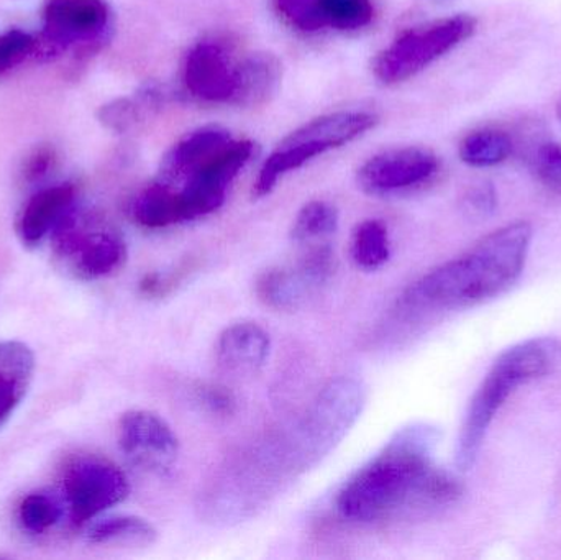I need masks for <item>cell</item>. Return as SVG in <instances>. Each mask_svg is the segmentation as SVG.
Returning a JSON list of instances; mask_svg holds the SVG:
<instances>
[{
    "mask_svg": "<svg viewBox=\"0 0 561 560\" xmlns=\"http://www.w3.org/2000/svg\"><path fill=\"white\" fill-rule=\"evenodd\" d=\"M437 433L424 424L399 431L336 495V512L353 523H375L409 510L438 508L460 496V483L434 466Z\"/></svg>",
    "mask_w": 561,
    "mask_h": 560,
    "instance_id": "cell-1",
    "label": "cell"
},
{
    "mask_svg": "<svg viewBox=\"0 0 561 560\" xmlns=\"http://www.w3.org/2000/svg\"><path fill=\"white\" fill-rule=\"evenodd\" d=\"M533 227L514 222L494 230L463 255L412 283L399 299L409 318L463 311L506 293L523 275Z\"/></svg>",
    "mask_w": 561,
    "mask_h": 560,
    "instance_id": "cell-2",
    "label": "cell"
},
{
    "mask_svg": "<svg viewBox=\"0 0 561 560\" xmlns=\"http://www.w3.org/2000/svg\"><path fill=\"white\" fill-rule=\"evenodd\" d=\"M561 368V341L553 338L520 342L497 357L483 384L471 398L457 444V467L468 470L477 462L488 430L511 395L537 378Z\"/></svg>",
    "mask_w": 561,
    "mask_h": 560,
    "instance_id": "cell-3",
    "label": "cell"
},
{
    "mask_svg": "<svg viewBox=\"0 0 561 560\" xmlns=\"http://www.w3.org/2000/svg\"><path fill=\"white\" fill-rule=\"evenodd\" d=\"M378 117L369 112L343 111L313 118L287 135L263 163L253 186V196L263 197L275 190L279 178L306 164L319 155L343 147L371 130Z\"/></svg>",
    "mask_w": 561,
    "mask_h": 560,
    "instance_id": "cell-4",
    "label": "cell"
},
{
    "mask_svg": "<svg viewBox=\"0 0 561 560\" xmlns=\"http://www.w3.org/2000/svg\"><path fill=\"white\" fill-rule=\"evenodd\" d=\"M474 32L477 20L465 13L405 30L376 56L373 72L382 84L408 81L457 48Z\"/></svg>",
    "mask_w": 561,
    "mask_h": 560,
    "instance_id": "cell-5",
    "label": "cell"
},
{
    "mask_svg": "<svg viewBox=\"0 0 561 560\" xmlns=\"http://www.w3.org/2000/svg\"><path fill=\"white\" fill-rule=\"evenodd\" d=\"M53 233L56 260L76 278H104L127 260V245L117 230L72 207Z\"/></svg>",
    "mask_w": 561,
    "mask_h": 560,
    "instance_id": "cell-6",
    "label": "cell"
},
{
    "mask_svg": "<svg viewBox=\"0 0 561 560\" xmlns=\"http://www.w3.org/2000/svg\"><path fill=\"white\" fill-rule=\"evenodd\" d=\"M365 407V388L355 378L330 381L297 430L302 466L317 462L345 437Z\"/></svg>",
    "mask_w": 561,
    "mask_h": 560,
    "instance_id": "cell-7",
    "label": "cell"
},
{
    "mask_svg": "<svg viewBox=\"0 0 561 560\" xmlns=\"http://www.w3.org/2000/svg\"><path fill=\"white\" fill-rule=\"evenodd\" d=\"M255 153V144L236 140L194 170L180 186L173 187L180 197L184 222L216 213L226 203L227 190Z\"/></svg>",
    "mask_w": 561,
    "mask_h": 560,
    "instance_id": "cell-8",
    "label": "cell"
},
{
    "mask_svg": "<svg viewBox=\"0 0 561 560\" xmlns=\"http://www.w3.org/2000/svg\"><path fill=\"white\" fill-rule=\"evenodd\" d=\"M127 477L118 467L99 457L78 460L66 473V505L72 522L89 523L127 499Z\"/></svg>",
    "mask_w": 561,
    "mask_h": 560,
    "instance_id": "cell-9",
    "label": "cell"
},
{
    "mask_svg": "<svg viewBox=\"0 0 561 560\" xmlns=\"http://www.w3.org/2000/svg\"><path fill=\"white\" fill-rule=\"evenodd\" d=\"M118 446L131 466L158 477L173 472L180 456L176 434L151 411H128L121 418Z\"/></svg>",
    "mask_w": 561,
    "mask_h": 560,
    "instance_id": "cell-10",
    "label": "cell"
},
{
    "mask_svg": "<svg viewBox=\"0 0 561 560\" xmlns=\"http://www.w3.org/2000/svg\"><path fill=\"white\" fill-rule=\"evenodd\" d=\"M438 158L425 148H399L369 158L358 170V184L371 196H391L435 176Z\"/></svg>",
    "mask_w": 561,
    "mask_h": 560,
    "instance_id": "cell-11",
    "label": "cell"
},
{
    "mask_svg": "<svg viewBox=\"0 0 561 560\" xmlns=\"http://www.w3.org/2000/svg\"><path fill=\"white\" fill-rule=\"evenodd\" d=\"M108 9L102 0H49L45 9V43L62 48L94 42L107 28Z\"/></svg>",
    "mask_w": 561,
    "mask_h": 560,
    "instance_id": "cell-12",
    "label": "cell"
},
{
    "mask_svg": "<svg viewBox=\"0 0 561 560\" xmlns=\"http://www.w3.org/2000/svg\"><path fill=\"white\" fill-rule=\"evenodd\" d=\"M236 66L219 43H197L190 49L184 61V84L191 95L199 101L232 102L236 94Z\"/></svg>",
    "mask_w": 561,
    "mask_h": 560,
    "instance_id": "cell-13",
    "label": "cell"
},
{
    "mask_svg": "<svg viewBox=\"0 0 561 560\" xmlns=\"http://www.w3.org/2000/svg\"><path fill=\"white\" fill-rule=\"evenodd\" d=\"M373 15L371 0H290V20L302 33L325 28L352 32L369 25Z\"/></svg>",
    "mask_w": 561,
    "mask_h": 560,
    "instance_id": "cell-14",
    "label": "cell"
},
{
    "mask_svg": "<svg viewBox=\"0 0 561 560\" xmlns=\"http://www.w3.org/2000/svg\"><path fill=\"white\" fill-rule=\"evenodd\" d=\"M217 362L227 374L250 377L259 374L272 354V339L256 322L229 325L217 341Z\"/></svg>",
    "mask_w": 561,
    "mask_h": 560,
    "instance_id": "cell-15",
    "label": "cell"
},
{
    "mask_svg": "<svg viewBox=\"0 0 561 560\" xmlns=\"http://www.w3.org/2000/svg\"><path fill=\"white\" fill-rule=\"evenodd\" d=\"M232 141L230 132L220 125H206L191 132L164 155L158 181L171 187L180 186L194 170Z\"/></svg>",
    "mask_w": 561,
    "mask_h": 560,
    "instance_id": "cell-16",
    "label": "cell"
},
{
    "mask_svg": "<svg viewBox=\"0 0 561 560\" xmlns=\"http://www.w3.org/2000/svg\"><path fill=\"white\" fill-rule=\"evenodd\" d=\"M72 201H75V187L69 184L46 187L36 193L26 203L19 220V236L22 242L28 247L42 242L71 209Z\"/></svg>",
    "mask_w": 561,
    "mask_h": 560,
    "instance_id": "cell-17",
    "label": "cell"
},
{
    "mask_svg": "<svg viewBox=\"0 0 561 560\" xmlns=\"http://www.w3.org/2000/svg\"><path fill=\"white\" fill-rule=\"evenodd\" d=\"M280 62L272 53H253L236 66V94L230 104L259 107L278 92Z\"/></svg>",
    "mask_w": 561,
    "mask_h": 560,
    "instance_id": "cell-18",
    "label": "cell"
},
{
    "mask_svg": "<svg viewBox=\"0 0 561 560\" xmlns=\"http://www.w3.org/2000/svg\"><path fill=\"white\" fill-rule=\"evenodd\" d=\"M35 357L22 342H0V424L12 416L32 384Z\"/></svg>",
    "mask_w": 561,
    "mask_h": 560,
    "instance_id": "cell-19",
    "label": "cell"
},
{
    "mask_svg": "<svg viewBox=\"0 0 561 560\" xmlns=\"http://www.w3.org/2000/svg\"><path fill=\"white\" fill-rule=\"evenodd\" d=\"M320 286L322 285L310 276L306 266L297 262L296 266H279L263 273L256 283V293L270 308L293 311Z\"/></svg>",
    "mask_w": 561,
    "mask_h": 560,
    "instance_id": "cell-20",
    "label": "cell"
},
{
    "mask_svg": "<svg viewBox=\"0 0 561 560\" xmlns=\"http://www.w3.org/2000/svg\"><path fill=\"white\" fill-rule=\"evenodd\" d=\"M89 542L99 546H124V548H137V546H150L157 541V529L147 519L138 516L117 515L95 518L89 526Z\"/></svg>",
    "mask_w": 561,
    "mask_h": 560,
    "instance_id": "cell-21",
    "label": "cell"
},
{
    "mask_svg": "<svg viewBox=\"0 0 561 560\" xmlns=\"http://www.w3.org/2000/svg\"><path fill=\"white\" fill-rule=\"evenodd\" d=\"M131 214L147 229H164L184 222L176 191L158 180L135 197Z\"/></svg>",
    "mask_w": 561,
    "mask_h": 560,
    "instance_id": "cell-22",
    "label": "cell"
},
{
    "mask_svg": "<svg viewBox=\"0 0 561 560\" xmlns=\"http://www.w3.org/2000/svg\"><path fill=\"white\" fill-rule=\"evenodd\" d=\"M514 145L506 132L480 128L471 132L460 144V158L473 168H490L504 163L513 153Z\"/></svg>",
    "mask_w": 561,
    "mask_h": 560,
    "instance_id": "cell-23",
    "label": "cell"
},
{
    "mask_svg": "<svg viewBox=\"0 0 561 560\" xmlns=\"http://www.w3.org/2000/svg\"><path fill=\"white\" fill-rule=\"evenodd\" d=\"M350 255L358 268L378 270L389 262L391 242L385 224L376 219L363 220L353 230Z\"/></svg>",
    "mask_w": 561,
    "mask_h": 560,
    "instance_id": "cell-24",
    "label": "cell"
},
{
    "mask_svg": "<svg viewBox=\"0 0 561 560\" xmlns=\"http://www.w3.org/2000/svg\"><path fill=\"white\" fill-rule=\"evenodd\" d=\"M339 210L325 201H310L297 213L290 239L297 245H319L339 229Z\"/></svg>",
    "mask_w": 561,
    "mask_h": 560,
    "instance_id": "cell-25",
    "label": "cell"
},
{
    "mask_svg": "<svg viewBox=\"0 0 561 560\" xmlns=\"http://www.w3.org/2000/svg\"><path fill=\"white\" fill-rule=\"evenodd\" d=\"M61 505L56 502L53 496L45 493H32V495L23 499L19 508V519L26 532L45 533L46 529L53 528L61 518Z\"/></svg>",
    "mask_w": 561,
    "mask_h": 560,
    "instance_id": "cell-26",
    "label": "cell"
},
{
    "mask_svg": "<svg viewBox=\"0 0 561 560\" xmlns=\"http://www.w3.org/2000/svg\"><path fill=\"white\" fill-rule=\"evenodd\" d=\"M137 98H121L102 105L98 112L99 122L115 134L131 130L147 115Z\"/></svg>",
    "mask_w": 561,
    "mask_h": 560,
    "instance_id": "cell-27",
    "label": "cell"
},
{
    "mask_svg": "<svg viewBox=\"0 0 561 560\" xmlns=\"http://www.w3.org/2000/svg\"><path fill=\"white\" fill-rule=\"evenodd\" d=\"M533 171L543 186L561 194V145L556 141L539 145L533 157Z\"/></svg>",
    "mask_w": 561,
    "mask_h": 560,
    "instance_id": "cell-28",
    "label": "cell"
},
{
    "mask_svg": "<svg viewBox=\"0 0 561 560\" xmlns=\"http://www.w3.org/2000/svg\"><path fill=\"white\" fill-rule=\"evenodd\" d=\"M36 42L28 33L10 30L0 36V72L20 65L35 49Z\"/></svg>",
    "mask_w": 561,
    "mask_h": 560,
    "instance_id": "cell-29",
    "label": "cell"
},
{
    "mask_svg": "<svg viewBox=\"0 0 561 560\" xmlns=\"http://www.w3.org/2000/svg\"><path fill=\"white\" fill-rule=\"evenodd\" d=\"M201 397H203V403L217 414L232 413L233 404H236L232 395L219 387L203 388Z\"/></svg>",
    "mask_w": 561,
    "mask_h": 560,
    "instance_id": "cell-30",
    "label": "cell"
},
{
    "mask_svg": "<svg viewBox=\"0 0 561 560\" xmlns=\"http://www.w3.org/2000/svg\"><path fill=\"white\" fill-rule=\"evenodd\" d=\"M53 163V151L49 148H39L35 153L30 157L28 163L25 168V176L30 181L38 180L46 171L49 170Z\"/></svg>",
    "mask_w": 561,
    "mask_h": 560,
    "instance_id": "cell-31",
    "label": "cell"
},
{
    "mask_svg": "<svg viewBox=\"0 0 561 560\" xmlns=\"http://www.w3.org/2000/svg\"><path fill=\"white\" fill-rule=\"evenodd\" d=\"M470 206L477 210L478 214L493 213L496 207V194L491 186H481L474 190L470 196Z\"/></svg>",
    "mask_w": 561,
    "mask_h": 560,
    "instance_id": "cell-32",
    "label": "cell"
},
{
    "mask_svg": "<svg viewBox=\"0 0 561 560\" xmlns=\"http://www.w3.org/2000/svg\"><path fill=\"white\" fill-rule=\"evenodd\" d=\"M427 2H431V3H450V2H455V0H427Z\"/></svg>",
    "mask_w": 561,
    "mask_h": 560,
    "instance_id": "cell-33",
    "label": "cell"
},
{
    "mask_svg": "<svg viewBox=\"0 0 561 560\" xmlns=\"http://www.w3.org/2000/svg\"><path fill=\"white\" fill-rule=\"evenodd\" d=\"M557 115H559V118L561 122V99H560L559 105H557Z\"/></svg>",
    "mask_w": 561,
    "mask_h": 560,
    "instance_id": "cell-34",
    "label": "cell"
}]
</instances>
